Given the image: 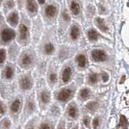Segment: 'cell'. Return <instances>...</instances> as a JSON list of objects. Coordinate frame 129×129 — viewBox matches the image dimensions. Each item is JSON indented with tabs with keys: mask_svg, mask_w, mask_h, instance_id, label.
I'll return each mask as SVG.
<instances>
[{
	"mask_svg": "<svg viewBox=\"0 0 129 129\" xmlns=\"http://www.w3.org/2000/svg\"><path fill=\"white\" fill-rule=\"evenodd\" d=\"M31 63V56L27 54L23 55V58H22V64H23V66H29Z\"/></svg>",
	"mask_w": 129,
	"mask_h": 129,
	"instance_id": "2e32d148",
	"label": "cell"
},
{
	"mask_svg": "<svg viewBox=\"0 0 129 129\" xmlns=\"http://www.w3.org/2000/svg\"><path fill=\"white\" fill-rule=\"evenodd\" d=\"M125 78H126V77H125L124 75L122 77V79H121V81H120V82H119V83L120 84H123V82H124V81H125Z\"/></svg>",
	"mask_w": 129,
	"mask_h": 129,
	"instance_id": "d6a6232c",
	"label": "cell"
},
{
	"mask_svg": "<svg viewBox=\"0 0 129 129\" xmlns=\"http://www.w3.org/2000/svg\"><path fill=\"white\" fill-rule=\"evenodd\" d=\"M89 81L91 84H95L98 82V75L96 74H92L90 75V78H89Z\"/></svg>",
	"mask_w": 129,
	"mask_h": 129,
	"instance_id": "ffe728a7",
	"label": "cell"
},
{
	"mask_svg": "<svg viewBox=\"0 0 129 129\" xmlns=\"http://www.w3.org/2000/svg\"><path fill=\"white\" fill-rule=\"evenodd\" d=\"M62 16H63V19H64V20H66V21H69L70 20V15H69V14L67 13L66 11H64L63 12V14H62Z\"/></svg>",
	"mask_w": 129,
	"mask_h": 129,
	"instance_id": "484cf974",
	"label": "cell"
},
{
	"mask_svg": "<svg viewBox=\"0 0 129 129\" xmlns=\"http://www.w3.org/2000/svg\"><path fill=\"white\" fill-rule=\"evenodd\" d=\"M27 7L28 11L30 12H32V13L36 12V11H37V6H36L34 0H28L27 3Z\"/></svg>",
	"mask_w": 129,
	"mask_h": 129,
	"instance_id": "9c48e42d",
	"label": "cell"
},
{
	"mask_svg": "<svg viewBox=\"0 0 129 129\" xmlns=\"http://www.w3.org/2000/svg\"><path fill=\"white\" fill-rule=\"evenodd\" d=\"M77 115V110L74 107H70L69 108V115L70 117H73V118H74Z\"/></svg>",
	"mask_w": 129,
	"mask_h": 129,
	"instance_id": "7402d4cb",
	"label": "cell"
},
{
	"mask_svg": "<svg viewBox=\"0 0 129 129\" xmlns=\"http://www.w3.org/2000/svg\"><path fill=\"white\" fill-rule=\"evenodd\" d=\"M99 120L98 118H96L94 119V121H93V127H97L99 126Z\"/></svg>",
	"mask_w": 129,
	"mask_h": 129,
	"instance_id": "83f0119b",
	"label": "cell"
},
{
	"mask_svg": "<svg viewBox=\"0 0 129 129\" xmlns=\"http://www.w3.org/2000/svg\"><path fill=\"white\" fill-rule=\"evenodd\" d=\"M20 86L24 90H29V89L31 87V82L30 79L28 78H23L21 82H20Z\"/></svg>",
	"mask_w": 129,
	"mask_h": 129,
	"instance_id": "277c9868",
	"label": "cell"
},
{
	"mask_svg": "<svg viewBox=\"0 0 129 129\" xmlns=\"http://www.w3.org/2000/svg\"><path fill=\"white\" fill-rule=\"evenodd\" d=\"M0 18H1V16H0Z\"/></svg>",
	"mask_w": 129,
	"mask_h": 129,
	"instance_id": "e575fe53",
	"label": "cell"
},
{
	"mask_svg": "<svg viewBox=\"0 0 129 129\" xmlns=\"http://www.w3.org/2000/svg\"><path fill=\"white\" fill-rule=\"evenodd\" d=\"M92 58L94 59L95 61H104L106 60L107 56L105 52L100 49H95L92 51Z\"/></svg>",
	"mask_w": 129,
	"mask_h": 129,
	"instance_id": "6da1fadb",
	"label": "cell"
},
{
	"mask_svg": "<svg viewBox=\"0 0 129 129\" xmlns=\"http://www.w3.org/2000/svg\"><path fill=\"white\" fill-rule=\"evenodd\" d=\"M6 58V51L4 49H0V64L4 62Z\"/></svg>",
	"mask_w": 129,
	"mask_h": 129,
	"instance_id": "cb8c5ba5",
	"label": "cell"
},
{
	"mask_svg": "<svg viewBox=\"0 0 129 129\" xmlns=\"http://www.w3.org/2000/svg\"><path fill=\"white\" fill-rule=\"evenodd\" d=\"M71 73L72 71L70 67H66L64 70L63 74H62V80L64 82H68L69 81H70V77H71Z\"/></svg>",
	"mask_w": 129,
	"mask_h": 129,
	"instance_id": "5b68a950",
	"label": "cell"
},
{
	"mask_svg": "<svg viewBox=\"0 0 129 129\" xmlns=\"http://www.w3.org/2000/svg\"><path fill=\"white\" fill-rule=\"evenodd\" d=\"M70 9L71 11L73 12V14L77 15L79 14L80 12V6L78 3H76L75 1H73L71 3V6H70Z\"/></svg>",
	"mask_w": 129,
	"mask_h": 129,
	"instance_id": "30bf717a",
	"label": "cell"
},
{
	"mask_svg": "<svg viewBox=\"0 0 129 129\" xmlns=\"http://www.w3.org/2000/svg\"><path fill=\"white\" fill-rule=\"evenodd\" d=\"M88 37L90 40H98V33L94 30H90L88 31Z\"/></svg>",
	"mask_w": 129,
	"mask_h": 129,
	"instance_id": "9a60e30c",
	"label": "cell"
},
{
	"mask_svg": "<svg viewBox=\"0 0 129 129\" xmlns=\"http://www.w3.org/2000/svg\"><path fill=\"white\" fill-rule=\"evenodd\" d=\"M20 107V101L19 100H15V102H13V103L11 104V110L12 112H17L19 110Z\"/></svg>",
	"mask_w": 129,
	"mask_h": 129,
	"instance_id": "5bb4252c",
	"label": "cell"
},
{
	"mask_svg": "<svg viewBox=\"0 0 129 129\" xmlns=\"http://www.w3.org/2000/svg\"><path fill=\"white\" fill-rule=\"evenodd\" d=\"M96 106H97V103H94V102H91L89 103L87 106H86V108L88 109V110L90 111H94V109L96 108Z\"/></svg>",
	"mask_w": 129,
	"mask_h": 129,
	"instance_id": "d4e9b609",
	"label": "cell"
},
{
	"mask_svg": "<svg viewBox=\"0 0 129 129\" xmlns=\"http://www.w3.org/2000/svg\"><path fill=\"white\" fill-rule=\"evenodd\" d=\"M102 78H103V82H106L108 80V75H107V74H106V73H103V74H102Z\"/></svg>",
	"mask_w": 129,
	"mask_h": 129,
	"instance_id": "f546056e",
	"label": "cell"
},
{
	"mask_svg": "<svg viewBox=\"0 0 129 129\" xmlns=\"http://www.w3.org/2000/svg\"><path fill=\"white\" fill-rule=\"evenodd\" d=\"M127 120L126 119V117L124 115H121L120 116V119H119V124L123 127H126L127 126Z\"/></svg>",
	"mask_w": 129,
	"mask_h": 129,
	"instance_id": "d6986e66",
	"label": "cell"
},
{
	"mask_svg": "<svg viewBox=\"0 0 129 129\" xmlns=\"http://www.w3.org/2000/svg\"><path fill=\"white\" fill-rule=\"evenodd\" d=\"M96 23H97V25L99 26V27L100 28L101 30L103 31H107L108 30V28L106 25V23H105L104 20L103 19H100V18H97L96 19Z\"/></svg>",
	"mask_w": 129,
	"mask_h": 129,
	"instance_id": "7c38bea8",
	"label": "cell"
},
{
	"mask_svg": "<svg viewBox=\"0 0 129 129\" xmlns=\"http://www.w3.org/2000/svg\"><path fill=\"white\" fill-rule=\"evenodd\" d=\"M79 34H80V30L78 27L77 26H73L72 29H71V31H70V36L73 40H76L78 39V37L79 36Z\"/></svg>",
	"mask_w": 129,
	"mask_h": 129,
	"instance_id": "8fae6325",
	"label": "cell"
},
{
	"mask_svg": "<svg viewBox=\"0 0 129 129\" xmlns=\"http://www.w3.org/2000/svg\"><path fill=\"white\" fill-rule=\"evenodd\" d=\"M71 93H72V91H71V90H70V89H64V90H62L61 91H60L57 98L60 101L64 102V101H66L70 97Z\"/></svg>",
	"mask_w": 129,
	"mask_h": 129,
	"instance_id": "3957f363",
	"label": "cell"
},
{
	"mask_svg": "<svg viewBox=\"0 0 129 129\" xmlns=\"http://www.w3.org/2000/svg\"><path fill=\"white\" fill-rule=\"evenodd\" d=\"M89 95H90V90L88 89H83L80 92V97L82 99H86L89 97Z\"/></svg>",
	"mask_w": 129,
	"mask_h": 129,
	"instance_id": "e0dca14e",
	"label": "cell"
},
{
	"mask_svg": "<svg viewBox=\"0 0 129 129\" xmlns=\"http://www.w3.org/2000/svg\"><path fill=\"white\" fill-rule=\"evenodd\" d=\"M8 21L11 24V25H16L19 22V16L18 14L16 12H12V13L10 15V16L8 17Z\"/></svg>",
	"mask_w": 129,
	"mask_h": 129,
	"instance_id": "8992f818",
	"label": "cell"
},
{
	"mask_svg": "<svg viewBox=\"0 0 129 129\" xmlns=\"http://www.w3.org/2000/svg\"><path fill=\"white\" fill-rule=\"evenodd\" d=\"M41 100H42V102L44 103H48V101H49V95H48L47 93L43 92L41 94Z\"/></svg>",
	"mask_w": 129,
	"mask_h": 129,
	"instance_id": "603a6c76",
	"label": "cell"
},
{
	"mask_svg": "<svg viewBox=\"0 0 129 129\" xmlns=\"http://www.w3.org/2000/svg\"><path fill=\"white\" fill-rule=\"evenodd\" d=\"M40 128H50V126H48L47 124H42L40 126Z\"/></svg>",
	"mask_w": 129,
	"mask_h": 129,
	"instance_id": "1f68e13d",
	"label": "cell"
},
{
	"mask_svg": "<svg viewBox=\"0 0 129 129\" xmlns=\"http://www.w3.org/2000/svg\"><path fill=\"white\" fill-rule=\"evenodd\" d=\"M50 81L52 82H56V75L55 74H52L50 75Z\"/></svg>",
	"mask_w": 129,
	"mask_h": 129,
	"instance_id": "f1b7e54d",
	"label": "cell"
},
{
	"mask_svg": "<svg viewBox=\"0 0 129 129\" xmlns=\"http://www.w3.org/2000/svg\"><path fill=\"white\" fill-rule=\"evenodd\" d=\"M56 8L52 5H49L45 8V14L48 17H53L56 15Z\"/></svg>",
	"mask_w": 129,
	"mask_h": 129,
	"instance_id": "52a82bcc",
	"label": "cell"
},
{
	"mask_svg": "<svg viewBox=\"0 0 129 129\" xmlns=\"http://www.w3.org/2000/svg\"><path fill=\"white\" fill-rule=\"evenodd\" d=\"M77 61H78V64L80 67L84 68L86 64V57L84 55L81 54L77 57Z\"/></svg>",
	"mask_w": 129,
	"mask_h": 129,
	"instance_id": "4fadbf2b",
	"label": "cell"
},
{
	"mask_svg": "<svg viewBox=\"0 0 129 129\" xmlns=\"http://www.w3.org/2000/svg\"><path fill=\"white\" fill-rule=\"evenodd\" d=\"M83 123H84V124L86 125V126H88L89 125V118L87 116H86L84 118V119H83Z\"/></svg>",
	"mask_w": 129,
	"mask_h": 129,
	"instance_id": "4dcf8cb0",
	"label": "cell"
},
{
	"mask_svg": "<svg viewBox=\"0 0 129 129\" xmlns=\"http://www.w3.org/2000/svg\"><path fill=\"white\" fill-rule=\"evenodd\" d=\"M5 75L7 78H11L12 76H13V70H12L11 67H7L6 69Z\"/></svg>",
	"mask_w": 129,
	"mask_h": 129,
	"instance_id": "44dd1931",
	"label": "cell"
},
{
	"mask_svg": "<svg viewBox=\"0 0 129 129\" xmlns=\"http://www.w3.org/2000/svg\"><path fill=\"white\" fill-rule=\"evenodd\" d=\"M38 2H39L40 4H44V3H45V0H38Z\"/></svg>",
	"mask_w": 129,
	"mask_h": 129,
	"instance_id": "836d02e7",
	"label": "cell"
},
{
	"mask_svg": "<svg viewBox=\"0 0 129 129\" xmlns=\"http://www.w3.org/2000/svg\"><path fill=\"white\" fill-rule=\"evenodd\" d=\"M5 111H6V109L3 103L0 102V114H3V113L5 112Z\"/></svg>",
	"mask_w": 129,
	"mask_h": 129,
	"instance_id": "4316f807",
	"label": "cell"
},
{
	"mask_svg": "<svg viewBox=\"0 0 129 129\" xmlns=\"http://www.w3.org/2000/svg\"><path fill=\"white\" fill-rule=\"evenodd\" d=\"M54 50V46L52 45V44H47L45 46H44V52H46L47 54H50L52 53Z\"/></svg>",
	"mask_w": 129,
	"mask_h": 129,
	"instance_id": "ac0fdd59",
	"label": "cell"
},
{
	"mask_svg": "<svg viewBox=\"0 0 129 129\" xmlns=\"http://www.w3.org/2000/svg\"><path fill=\"white\" fill-rule=\"evenodd\" d=\"M15 37V32L12 29H4L2 32V40L4 42H9Z\"/></svg>",
	"mask_w": 129,
	"mask_h": 129,
	"instance_id": "7a4b0ae2",
	"label": "cell"
},
{
	"mask_svg": "<svg viewBox=\"0 0 129 129\" xmlns=\"http://www.w3.org/2000/svg\"><path fill=\"white\" fill-rule=\"evenodd\" d=\"M19 32H20V38L22 40H26L27 37V28L24 24H21L19 27Z\"/></svg>",
	"mask_w": 129,
	"mask_h": 129,
	"instance_id": "ba28073f",
	"label": "cell"
}]
</instances>
